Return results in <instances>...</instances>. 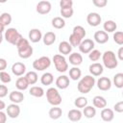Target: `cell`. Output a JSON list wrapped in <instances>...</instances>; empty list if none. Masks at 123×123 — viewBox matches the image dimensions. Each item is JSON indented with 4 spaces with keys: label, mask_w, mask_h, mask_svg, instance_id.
I'll return each instance as SVG.
<instances>
[{
    "label": "cell",
    "mask_w": 123,
    "mask_h": 123,
    "mask_svg": "<svg viewBox=\"0 0 123 123\" xmlns=\"http://www.w3.org/2000/svg\"><path fill=\"white\" fill-rule=\"evenodd\" d=\"M94 46H95V43H94V41L92 39L86 38V39L82 40V42L80 43V45L78 47H79V50H80L81 53L88 54L89 52H91L94 49Z\"/></svg>",
    "instance_id": "obj_8"
},
{
    "label": "cell",
    "mask_w": 123,
    "mask_h": 123,
    "mask_svg": "<svg viewBox=\"0 0 123 123\" xmlns=\"http://www.w3.org/2000/svg\"><path fill=\"white\" fill-rule=\"evenodd\" d=\"M100 116H101V118H102L103 121H105V122H111L114 118V112L110 108H104L101 111Z\"/></svg>",
    "instance_id": "obj_17"
},
{
    "label": "cell",
    "mask_w": 123,
    "mask_h": 123,
    "mask_svg": "<svg viewBox=\"0 0 123 123\" xmlns=\"http://www.w3.org/2000/svg\"><path fill=\"white\" fill-rule=\"evenodd\" d=\"M0 81L3 83V84H8L12 81V77L11 75L6 72V71H1L0 72Z\"/></svg>",
    "instance_id": "obj_41"
},
{
    "label": "cell",
    "mask_w": 123,
    "mask_h": 123,
    "mask_svg": "<svg viewBox=\"0 0 123 123\" xmlns=\"http://www.w3.org/2000/svg\"><path fill=\"white\" fill-rule=\"evenodd\" d=\"M25 78L28 81L29 85H35L37 82V80H38V76H37V73L36 71H29V72H27L26 75H25Z\"/></svg>",
    "instance_id": "obj_33"
},
{
    "label": "cell",
    "mask_w": 123,
    "mask_h": 123,
    "mask_svg": "<svg viewBox=\"0 0 123 123\" xmlns=\"http://www.w3.org/2000/svg\"><path fill=\"white\" fill-rule=\"evenodd\" d=\"M12 72L13 75L20 77L26 72V65L23 62H14L12 65Z\"/></svg>",
    "instance_id": "obj_13"
},
{
    "label": "cell",
    "mask_w": 123,
    "mask_h": 123,
    "mask_svg": "<svg viewBox=\"0 0 123 123\" xmlns=\"http://www.w3.org/2000/svg\"><path fill=\"white\" fill-rule=\"evenodd\" d=\"M86 32L85 28L81 25H77L73 28L72 34L69 36V43L72 47H77L82 42L83 38L86 37Z\"/></svg>",
    "instance_id": "obj_1"
},
{
    "label": "cell",
    "mask_w": 123,
    "mask_h": 123,
    "mask_svg": "<svg viewBox=\"0 0 123 123\" xmlns=\"http://www.w3.org/2000/svg\"><path fill=\"white\" fill-rule=\"evenodd\" d=\"M97 87L102 91H107L111 87V81L108 77H100L97 80Z\"/></svg>",
    "instance_id": "obj_11"
},
{
    "label": "cell",
    "mask_w": 123,
    "mask_h": 123,
    "mask_svg": "<svg viewBox=\"0 0 123 123\" xmlns=\"http://www.w3.org/2000/svg\"><path fill=\"white\" fill-rule=\"evenodd\" d=\"M117 56H118V60H119V61H122V60H123V47H120V48L118 49Z\"/></svg>",
    "instance_id": "obj_49"
},
{
    "label": "cell",
    "mask_w": 123,
    "mask_h": 123,
    "mask_svg": "<svg viewBox=\"0 0 123 123\" xmlns=\"http://www.w3.org/2000/svg\"><path fill=\"white\" fill-rule=\"evenodd\" d=\"M88 69H89V72H90L91 76L98 77V76H100L103 73L104 66H103V64H101L99 62H93V63H91L89 65V68Z\"/></svg>",
    "instance_id": "obj_16"
},
{
    "label": "cell",
    "mask_w": 123,
    "mask_h": 123,
    "mask_svg": "<svg viewBox=\"0 0 123 123\" xmlns=\"http://www.w3.org/2000/svg\"><path fill=\"white\" fill-rule=\"evenodd\" d=\"M0 23L5 27L12 23V15L9 12H3L0 14Z\"/></svg>",
    "instance_id": "obj_37"
},
{
    "label": "cell",
    "mask_w": 123,
    "mask_h": 123,
    "mask_svg": "<svg viewBox=\"0 0 123 123\" xmlns=\"http://www.w3.org/2000/svg\"><path fill=\"white\" fill-rule=\"evenodd\" d=\"M7 65H8L7 61L5 59H3V58H0V72L4 71L7 68Z\"/></svg>",
    "instance_id": "obj_47"
},
{
    "label": "cell",
    "mask_w": 123,
    "mask_h": 123,
    "mask_svg": "<svg viewBox=\"0 0 123 123\" xmlns=\"http://www.w3.org/2000/svg\"><path fill=\"white\" fill-rule=\"evenodd\" d=\"M7 114L11 118H17L20 114V107L17 104H11L8 107H6Z\"/></svg>",
    "instance_id": "obj_12"
},
{
    "label": "cell",
    "mask_w": 123,
    "mask_h": 123,
    "mask_svg": "<svg viewBox=\"0 0 123 123\" xmlns=\"http://www.w3.org/2000/svg\"><path fill=\"white\" fill-rule=\"evenodd\" d=\"M83 62V56L80 53H71L69 55V63H71L73 66H78Z\"/></svg>",
    "instance_id": "obj_24"
},
{
    "label": "cell",
    "mask_w": 123,
    "mask_h": 123,
    "mask_svg": "<svg viewBox=\"0 0 123 123\" xmlns=\"http://www.w3.org/2000/svg\"><path fill=\"white\" fill-rule=\"evenodd\" d=\"M4 31H5V26H4V25H2V24L0 23V34H2Z\"/></svg>",
    "instance_id": "obj_51"
},
{
    "label": "cell",
    "mask_w": 123,
    "mask_h": 123,
    "mask_svg": "<svg viewBox=\"0 0 123 123\" xmlns=\"http://www.w3.org/2000/svg\"><path fill=\"white\" fill-rule=\"evenodd\" d=\"M15 86L19 91L26 90L29 86V83H28V81L26 80L25 77H19L15 82Z\"/></svg>",
    "instance_id": "obj_30"
},
{
    "label": "cell",
    "mask_w": 123,
    "mask_h": 123,
    "mask_svg": "<svg viewBox=\"0 0 123 123\" xmlns=\"http://www.w3.org/2000/svg\"><path fill=\"white\" fill-rule=\"evenodd\" d=\"M72 46L70 45V43L68 42V41H61L60 42V44H59V52H60V54L61 55H62V56H64V55H69V54H71V52H72Z\"/></svg>",
    "instance_id": "obj_20"
},
{
    "label": "cell",
    "mask_w": 123,
    "mask_h": 123,
    "mask_svg": "<svg viewBox=\"0 0 123 123\" xmlns=\"http://www.w3.org/2000/svg\"><path fill=\"white\" fill-rule=\"evenodd\" d=\"M8 95V86L5 85H0V98H4Z\"/></svg>",
    "instance_id": "obj_45"
},
{
    "label": "cell",
    "mask_w": 123,
    "mask_h": 123,
    "mask_svg": "<svg viewBox=\"0 0 123 123\" xmlns=\"http://www.w3.org/2000/svg\"><path fill=\"white\" fill-rule=\"evenodd\" d=\"M60 6H61V9L72 8V6H73V1H72V0H61V1H60Z\"/></svg>",
    "instance_id": "obj_43"
},
{
    "label": "cell",
    "mask_w": 123,
    "mask_h": 123,
    "mask_svg": "<svg viewBox=\"0 0 123 123\" xmlns=\"http://www.w3.org/2000/svg\"><path fill=\"white\" fill-rule=\"evenodd\" d=\"M113 40L118 45H122L123 44V32H121V31L115 32L113 34Z\"/></svg>",
    "instance_id": "obj_40"
},
{
    "label": "cell",
    "mask_w": 123,
    "mask_h": 123,
    "mask_svg": "<svg viewBox=\"0 0 123 123\" xmlns=\"http://www.w3.org/2000/svg\"><path fill=\"white\" fill-rule=\"evenodd\" d=\"M22 37H23L21 36V34H19L15 28H8V30L5 31L4 38L12 45H16Z\"/></svg>",
    "instance_id": "obj_5"
},
{
    "label": "cell",
    "mask_w": 123,
    "mask_h": 123,
    "mask_svg": "<svg viewBox=\"0 0 123 123\" xmlns=\"http://www.w3.org/2000/svg\"><path fill=\"white\" fill-rule=\"evenodd\" d=\"M87 103H88L87 98H86V97H84V96L77 97V98L75 99V101H74V105H75V107L78 108V109H84L85 107L87 106Z\"/></svg>",
    "instance_id": "obj_35"
},
{
    "label": "cell",
    "mask_w": 123,
    "mask_h": 123,
    "mask_svg": "<svg viewBox=\"0 0 123 123\" xmlns=\"http://www.w3.org/2000/svg\"><path fill=\"white\" fill-rule=\"evenodd\" d=\"M92 104L94 106V108H98V109H104L107 107V100L105 97L101 96V95H96L94 96V98L92 99Z\"/></svg>",
    "instance_id": "obj_22"
},
{
    "label": "cell",
    "mask_w": 123,
    "mask_h": 123,
    "mask_svg": "<svg viewBox=\"0 0 123 123\" xmlns=\"http://www.w3.org/2000/svg\"><path fill=\"white\" fill-rule=\"evenodd\" d=\"M113 108H114V111H115L116 112L121 113V112L123 111V101H119V102H117V103L113 106Z\"/></svg>",
    "instance_id": "obj_46"
},
{
    "label": "cell",
    "mask_w": 123,
    "mask_h": 123,
    "mask_svg": "<svg viewBox=\"0 0 123 123\" xmlns=\"http://www.w3.org/2000/svg\"><path fill=\"white\" fill-rule=\"evenodd\" d=\"M62 114V110L61 108H59L58 106H55L53 108H51L48 111V115L51 119H54V120H57L59 119Z\"/></svg>",
    "instance_id": "obj_25"
},
{
    "label": "cell",
    "mask_w": 123,
    "mask_h": 123,
    "mask_svg": "<svg viewBox=\"0 0 123 123\" xmlns=\"http://www.w3.org/2000/svg\"><path fill=\"white\" fill-rule=\"evenodd\" d=\"M51 65V60L47 56H42L33 62V67L37 71H43L49 68Z\"/></svg>",
    "instance_id": "obj_7"
},
{
    "label": "cell",
    "mask_w": 123,
    "mask_h": 123,
    "mask_svg": "<svg viewBox=\"0 0 123 123\" xmlns=\"http://www.w3.org/2000/svg\"><path fill=\"white\" fill-rule=\"evenodd\" d=\"M44 90L41 86H32L30 89H29V94L34 96V97H37V98H40L44 95Z\"/></svg>",
    "instance_id": "obj_29"
},
{
    "label": "cell",
    "mask_w": 123,
    "mask_h": 123,
    "mask_svg": "<svg viewBox=\"0 0 123 123\" xmlns=\"http://www.w3.org/2000/svg\"><path fill=\"white\" fill-rule=\"evenodd\" d=\"M52 5L49 1H39L37 5L36 11L39 14H47L51 12Z\"/></svg>",
    "instance_id": "obj_9"
},
{
    "label": "cell",
    "mask_w": 123,
    "mask_h": 123,
    "mask_svg": "<svg viewBox=\"0 0 123 123\" xmlns=\"http://www.w3.org/2000/svg\"><path fill=\"white\" fill-rule=\"evenodd\" d=\"M53 62L55 65V68L57 69L58 72L63 73L65 71H67L68 69V63L66 62V59L64 58V56L61 55V54H56L53 57Z\"/></svg>",
    "instance_id": "obj_6"
},
{
    "label": "cell",
    "mask_w": 123,
    "mask_h": 123,
    "mask_svg": "<svg viewBox=\"0 0 123 123\" xmlns=\"http://www.w3.org/2000/svg\"><path fill=\"white\" fill-rule=\"evenodd\" d=\"M28 37H29V39L31 40V42L37 43V42H39L42 39V33L39 29L34 28V29L30 30Z\"/></svg>",
    "instance_id": "obj_14"
},
{
    "label": "cell",
    "mask_w": 123,
    "mask_h": 123,
    "mask_svg": "<svg viewBox=\"0 0 123 123\" xmlns=\"http://www.w3.org/2000/svg\"><path fill=\"white\" fill-rule=\"evenodd\" d=\"M61 15L62 18H70L73 15V8H64V9H61Z\"/></svg>",
    "instance_id": "obj_39"
},
{
    "label": "cell",
    "mask_w": 123,
    "mask_h": 123,
    "mask_svg": "<svg viewBox=\"0 0 123 123\" xmlns=\"http://www.w3.org/2000/svg\"><path fill=\"white\" fill-rule=\"evenodd\" d=\"M83 113L79 109H72L67 112V117L72 122H77L82 119Z\"/></svg>",
    "instance_id": "obj_21"
},
{
    "label": "cell",
    "mask_w": 123,
    "mask_h": 123,
    "mask_svg": "<svg viewBox=\"0 0 123 123\" xmlns=\"http://www.w3.org/2000/svg\"><path fill=\"white\" fill-rule=\"evenodd\" d=\"M82 113L86 118H93L96 115V109L92 106H86L84 108V111Z\"/></svg>",
    "instance_id": "obj_32"
},
{
    "label": "cell",
    "mask_w": 123,
    "mask_h": 123,
    "mask_svg": "<svg viewBox=\"0 0 123 123\" xmlns=\"http://www.w3.org/2000/svg\"><path fill=\"white\" fill-rule=\"evenodd\" d=\"M95 83H96V81L93 76L86 75L78 83V86H77L78 91L83 94H86L93 88V86H95Z\"/></svg>",
    "instance_id": "obj_2"
},
{
    "label": "cell",
    "mask_w": 123,
    "mask_h": 123,
    "mask_svg": "<svg viewBox=\"0 0 123 123\" xmlns=\"http://www.w3.org/2000/svg\"><path fill=\"white\" fill-rule=\"evenodd\" d=\"M9 99L13 103V104H19L21 102H23L24 100V94L19 91V90H13L10 93L9 95Z\"/></svg>",
    "instance_id": "obj_19"
},
{
    "label": "cell",
    "mask_w": 123,
    "mask_h": 123,
    "mask_svg": "<svg viewBox=\"0 0 123 123\" xmlns=\"http://www.w3.org/2000/svg\"><path fill=\"white\" fill-rule=\"evenodd\" d=\"M6 121H7V113L1 111H0V123H6Z\"/></svg>",
    "instance_id": "obj_48"
},
{
    "label": "cell",
    "mask_w": 123,
    "mask_h": 123,
    "mask_svg": "<svg viewBox=\"0 0 123 123\" xmlns=\"http://www.w3.org/2000/svg\"><path fill=\"white\" fill-rule=\"evenodd\" d=\"M113 85L117 88H122L123 87V73L119 72V73H116L113 76Z\"/></svg>",
    "instance_id": "obj_36"
},
{
    "label": "cell",
    "mask_w": 123,
    "mask_h": 123,
    "mask_svg": "<svg viewBox=\"0 0 123 123\" xmlns=\"http://www.w3.org/2000/svg\"><path fill=\"white\" fill-rule=\"evenodd\" d=\"M52 26L56 29H62L65 26V21L61 16H56L52 19Z\"/></svg>",
    "instance_id": "obj_34"
},
{
    "label": "cell",
    "mask_w": 123,
    "mask_h": 123,
    "mask_svg": "<svg viewBox=\"0 0 123 123\" xmlns=\"http://www.w3.org/2000/svg\"><path fill=\"white\" fill-rule=\"evenodd\" d=\"M102 61H103L104 66L108 69H113V68L117 67V65H118L117 58H116L115 54L111 50L105 51L102 54Z\"/></svg>",
    "instance_id": "obj_3"
},
{
    "label": "cell",
    "mask_w": 123,
    "mask_h": 123,
    "mask_svg": "<svg viewBox=\"0 0 123 123\" xmlns=\"http://www.w3.org/2000/svg\"><path fill=\"white\" fill-rule=\"evenodd\" d=\"M5 108H6V104H5V102L2 101V100H0V111H3Z\"/></svg>",
    "instance_id": "obj_50"
},
{
    "label": "cell",
    "mask_w": 123,
    "mask_h": 123,
    "mask_svg": "<svg viewBox=\"0 0 123 123\" xmlns=\"http://www.w3.org/2000/svg\"><path fill=\"white\" fill-rule=\"evenodd\" d=\"M69 85H70V81L66 75L59 76L56 79V86L60 89H65L69 86Z\"/></svg>",
    "instance_id": "obj_15"
},
{
    "label": "cell",
    "mask_w": 123,
    "mask_h": 123,
    "mask_svg": "<svg viewBox=\"0 0 123 123\" xmlns=\"http://www.w3.org/2000/svg\"><path fill=\"white\" fill-rule=\"evenodd\" d=\"M33 52H34V49L31 45L23 48V49H20V50H17V53H18V56L21 58V59H29L32 55H33Z\"/></svg>",
    "instance_id": "obj_26"
},
{
    "label": "cell",
    "mask_w": 123,
    "mask_h": 123,
    "mask_svg": "<svg viewBox=\"0 0 123 123\" xmlns=\"http://www.w3.org/2000/svg\"><path fill=\"white\" fill-rule=\"evenodd\" d=\"M92 3H93V5L96 6L97 8H104V7L108 4L107 0H93Z\"/></svg>",
    "instance_id": "obj_44"
},
{
    "label": "cell",
    "mask_w": 123,
    "mask_h": 123,
    "mask_svg": "<svg viewBox=\"0 0 123 123\" xmlns=\"http://www.w3.org/2000/svg\"><path fill=\"white\" fill-rule=\"evenodd\" d=\"M29 45H30L29 40L26 39V38H24V37H22V38L18 41V43H17L15 46H16L17 50H20V49H23V48H25V47H27V46H29Z\"/></svg>",
    "instance_id": "obj_42"
},
{
    "label": "cell",
    "mask_w": 123,
    "mask_h": 123,
    "mask_svg": "<svg viewBox=\"0 0 123 123\" xmlns=\"http://www.w3.org/2000/svg\"><path fill=\"white\" fill-rule=\"evenodd\" d=\"M3 38H4V37H3V35H2V34H0V43L3 41Z\"/></svg>",
    "instance_id": "obj_52"
},
{
    "label": "cell",
    "mask_w": 123,
    "mask_h": 123,
    "mask_svg": "<svg viewBox=\"0 0 123 123\" xmlns=\"http://www.w3.org/2000/svg\"><path fill=\"white\" fill-rule=\"evenodd\" d=\"M82 76V71L78 66H73L72 68L69 69V78L73 81H77L81 78Z\"/></svg>",
    "instance_id": "obj_31"
},
{
    "label": "cell",
    "mask_w": 123,
    "mask_h": 123,
    "mask_svg": "<svg viewBox=\"0 0 123 123\" xmlns=\"http://www.w3.org/2000/svg\"><path fill=\"white\" fill-rule=\"evenodd\" d=\"M57 39V37H56V34L54 32H46L44 34V36L42 37V40H43V43L46 45V46H50L52 45Z\"/></svg>",
    "instance_id": "obj_23"
},
{
    "label": "cell",
    "mask_w": 123,
    "mask_h": 123,
    "mask_svg": "<svg viewBox=\"0 0 123 123\" xmlns=\"http://www.w3.org/2000/svg\"><path fill=\"white\" fill-rule=\"evenodd\" d=\"M103 28H104V32H106L107 34L108 33H113L117 28V24L113 20H107L104 22Z\"/></svg>",
    "instance_id": "obj_28"
},
{
    "label": "cell",
    "mask_w": 123,
    "mask_h": 123,
    "mask_svg": "<svg viewBox=\"0 0 123 123\" xmlns=\"http://www.w3.org/2000/svg\"><path fill=\"white\" fill-rule=\"evenodd\" d=\"M46 99L50 105L53 107L62 104V95L56 87H49L46 90Z\"/></svg>",
    "instance_id": "obj_4"
},
{
    "label": "cell",
    "mask_w": 123,
    "mask_h": 123,
    "mask_svg": "<svg viewBox=\"0 0 123 123\" xmlns=\"http://www.w3.org/2000/svg\"><path fill=\"white\" fill-rule=\"evenodd\" d=\"M54 82V76L50 72H45L40 77V83L43 86H50Z\"/></svg>",
    "instance_id": "obj_27"
},
{
    "label": "cell",
    "mask_w": 123,
    "mask_h": 123,
    "mask_svg": "<svg viewBox=\"0 0 123 123\" xmlns=\"http://www.w3.org/2000/svg\"><path fill=\"white\" fill-rule=\"evenodd\" d=\"M101 56H102V53L97 49H93L91 52L88 53V59L91 62H97Z\"/></svg>",
    "instance_id": "obj_38"
},
{
    "label": "cell",
    "mask_w": 123,
    "mask_h": 123,
    "mask_svg": "<svg viewBox=\"0 0 123 123\" xmlns=\"http://www.w3.org/2000/svg\"><path fill=\"white\" fill-rule=\"evenodd\" d=\"M94 40L99 44H104L109 41V35L104 31H96L93 36Z\"/></svg>",
    "instance_id": "obj_18"
},
{
    "label": "cell",
    "mask_w": 123,
    "mask_h": 123,
    "mask_svg": "<svg viewBox=\"0 0 123 123\" xmlns=\"http://www.w3.org/2000/svg\"><path fill=\"white\" fill-rule=\"evenodd\" d=\"M86 22L88 23L89 26L96 27L100 25V23L102 22V17L98 12H89L86 15Z\"/></svg>",
    "instance_id": "obj_10"
}]
</instances>
